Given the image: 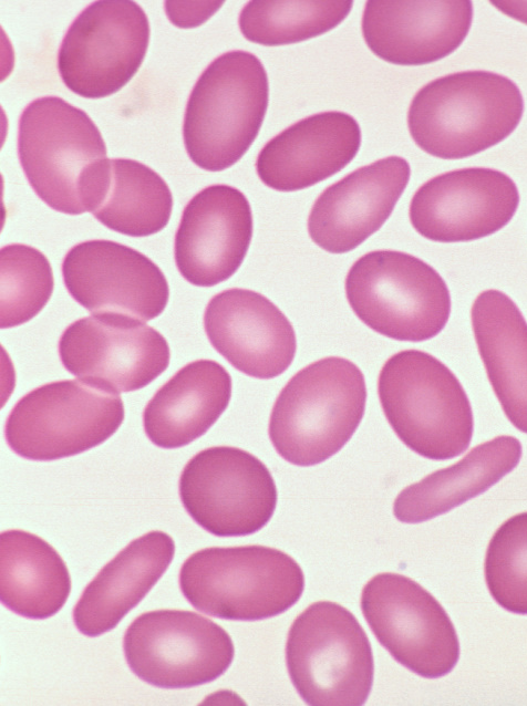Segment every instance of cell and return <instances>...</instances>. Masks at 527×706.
Masks as SVG:
<instances>
[{
	"label": "cell",
	"mask_w": 527,
	"mask_h": 706,
	"mask_svg": "<svg viewBox=\"0 0 527 706\" xmlns=\"http://www.w3.org/2000/svg\"><path fill=\"white\" fill-rule=\"evenodd\" d=\"M361 129L351 115L329 111L304 117L272 137L256 160L260 180L279 191H294L343 169L356 155Z\"/></svg>",
	"instance_id": "21"
},
{
	"label": "cell",
	"mask_w": 527,
	"mask_h": 706,
	"mask_svg": "<svg viewBox=\"0 0 527 706\" xmlns=\"http://www.w3.org/2000/svg\"><path fill=\"white\" fill-rule=\"evenodd\" d=\"M363 615L400 664L426 678L450 673L459 657L454 625L438 601L412 579L379 573L363 588Z\"/></svg>",
	"instance_id": "13"
},
{
	"label": "cell",
	"mask_w": 527,
	"mask_h": 706,
	"mask_svg": "<svg viewBox=\"0 0 527 706\" xmlns=\"http://www.w3.org/2000/svg\"><path fill=\"white\" fill-rule=\"evenodd\" d=\"M473 19L469 0L366 1L362 34L380 59L399 65H422L454 52Z\"/></svg>",
	"instance_id": "20"
},
{
	"label": "cell",
	"mask_w": 527,
	"mask_h": 706,
	"mask_svg": "<svg viewBox=\"0 0 527 706\" xmlns=\"http://www.w3.org/2000/svg\"><path fill=\"white\" fill-rule=\"evenodd\" d=\"M149 41L144 10L131 0L90 3L70 24L58 52L66 87L86 98L110 96L138 71Z\"/></svg>",
	"instance_id": "12"
},
{
	"label": "cell",
	"mask_w": 527,
	"mask_h": 706,
	"mask_svg": "<svg viewBox=\"0 0 527 706\" xmlns=\"http://www.w3.org/2000/svg\"><path fill=\"white\" fill-rule=\"evenodd\" d=\"M174 553V540L163 531L130 542L82 592L73 610L78 630L94 637L114 629L161 579Z\"/></svg>",
	"instance_id": "22"
},
{
	"label": "cell",
	"mask_w": 527,
	"mask_h": 706,
	"mask_svg": "<svg viewBox=\"0 0 527 706\" xmlns=\"http://www.w3.org/2000/svg\"><path fill=\"white\" fill-rule=\"evenodd\" d=\"M204 328L219 354L256 378L280 375L296 354L292 324L277 305L252 290L234 288L214 295L205 309Z\"/></svg>",
	"instance_id": "19"
},
{
	"label": "cell",
	"mask_w": 527,
	"mask_h": 706,
	"mask_svg": "<svg viewBox=\"0 0 527 706\" xmlns=\"http://www.w3.org/2000/svg\"><path fill=\"white\" fill-rule=\"evenodd\" d=\"M517 186L506 174L468 167L437 175L424 183L410 204V221L423 237L459 242L489 236L515 215Z\"/></svg>",
	"instance_id": "16"
},
{
	"label": "cell",
	"mask_w": 527,
	"mask_h": 706,
	"mask_svg": "<svg viewBox=\"0 0 527 706\" xmlns=\"http://www.w3.org/2000/svg\"><path fill=\"white\" fill-rule=\"evenodd\" d=\"M410 174L406 159L389 156L327 187L308 217L312 241L331 253L349 252L360 246L390 217Z\"/></svg>",
	"instance_id": "18"
},
{
	"label": "cell",
	"mask_w": 527,
	"mask_h": 706,
	"mask_svg": "<svg viewBox=\"0 0 527 706\" xmlns=\"http://www.w3.org/2000/svg\"><path fill=\"white\" fill-rule=\"evenodd\" d=\"M472 326L490 385L510 423L527 433V322L499 290L473 302Z\"/></svg>",
	"instance_id": "24"
},
{
	"label": "cell",
	"mask_w": 527,
	"mask_h": 706,
	"mask_svg": "<svg viewBox=\"0 0 527 706\" xmlns=\"http://www.w3.org/2000/svg\"><path fill=\"white\" fill-rule=\"evenodd\" d=\"M59 355L80 381L115 394L145 387L170 360L158 331L116 314H92L71 323L60 338Z\"/></svg>",
	"instance_id": "14"
},
{
	"label": "cell",
	"mask_w": 527,
	"mask_h": 706,
	"mask_svg": "<svg viewBox=\"0 0 527 706\" xmlns=\"http://www.w3.org/2000/svg\"><path fill=\"white\" fill-rule=\"evenodd\" d=\"M71 297L92 314L149 321L165 309L169 288L162 270L140 251L111 240L72 247L62 262Z\"/></svg>",
	"instance_id": "15"
},
{
	"label": "cell",
	"mask_w": 527,
	"mask_h": 706,
	"mask_svg": "<svg viewBox=\"0 0 527 706\" xmlns=\"http://www.w3.org/2000/svg\"><path fill=\"white\" fill-rule=\"evenodd\" d=\"M524 100L508 77L488 71H463L437 77L414 95L407 127L427 154L458 159L505 139L518 125Z\"/></svg>",
	"instance_id": "2"
},
{
	"label": "cell",
	"mask_w": 527,
	"mask_h": 706,
	"mask_svg": "<svg viewBox=\"0 0 527 706\" xmlns=\"http://www.w3.org/2000/svg\"><path fill=\"white\" fill-rule=\"evenodd\" d=\"M345 294L365 325L399 341L434 338L451 313L450 291L438 272L401 251L375 250L360 257L347 274Z\"/></svg>",
	"instance_id": "8"
},
{
	"label": "cell",
	"mask_w": 527,
	"mask_h": 706,
	"mask_svg": "<svg viewBox=\"0 0 527 706\" xmlns=\"http://www.w3.org/2000/svg\"><path fill=\"white\" fill-rule=\"evenodd\" d=\"M173 196L166 181L148 166L127 158L108 159L91 214L107 228L146 237L166 227Z\"/></svg>",
	"instance_id": "27"
},
{
	"label": "cell",
	"mask_w": 527,
	"mask_h": 706,
	"mask_svg": "<svg viewBox=\"0 0 527 706\" xmlns=\"http://www.w3.org/2000/svg\"><path fill=\"white\" fill-rule=\"evenodd\" d=\"M484 572L489 593L502 608L527 614V511L510 517L495 531Z\"/></svg>",
	"instance_id": "30"
},
{
	"label": "cell",
	"mask_w": 527,
	"mask_h": 706,
	"mask_svg": "<svg viewBox=\"0 0 527 706\" xmlns=\"http://www.w3.org/2000/svg\"><path fill=\"white\" fill-rule=\"evenodd\" d=\"M18 155L30 186L49 207L91 212L108 158L84 111L58 96L32 101L19 118Z\"/></svg>",
	"instance_id": "1"
},
{
	"label": "cell",
	"mask_w": 527,
	"mask_h": 706,
	"mask_svg": "<svg viewBox=\"0 0 527 706\" xmlns=\"http://www.w3.org/2000/svg\"><path fill=\"white\" fill-rule=\"evenodd\" d=\"M252 237L248 199L229 185H211L185 206L175 233L174 258L194 285L213 287L242 263Z\"/></svg>",
	"instance_id": "17"
},
{
	"label": "cell",
	"mask_w": 527,
	"mask_h": 706,
	"mask_svg": "<svg viewBox=\"0 0 527 706\" xmlns=\"http://www.w3.org/2000/svg\"><path fill=\"white\" fill-rule=\"evenodd\" d=\"M520 457V442L513 436H497L479 444L454 465L404 488L394 500L393 513L405 523L445 513L498 482Z\"/></svg>",
	"instance_id": "25"
},
{
	"label": "cell",
	"mask_w": 527,
	"mask_h": 706,
	"mask_svg": "<svg viewBox=\"0 0 527 706\" xmlns=\"http://www.w3.org/2000/svg\"><path fill=\"white\" fill-rule=\"evenodd\" d=\"M124 419L122 398L78 380L39 386L21 397L4 426L9 447L31 460H55L110 438Z\"/></svg>",
	"instance_id": "9"
},
{
	"label": "cell",
	"mask_w": 527,
	"mask_h": 706,
	"mask_svg": "<svg viewBox=\"0 0 527 706\" xmlns=\"http://www.w3.org/2000/svg\"><path fill=\"white\" fill-rule=\"evenodd\" d=\"M231 377L213 360H196L172 376L143 412L144 430L162 448H178L204 435L227 408Z\"/></svg>",
	"instance_id": "23"
},
{
	"label": "cell",
	"mask_w": 527,
	"mask_h": 706,
	"mask_svg": "<svg viewBox=\"0 0 527 706\" xmlns=\"http://www.w3.org/2000/svg\"><path fill=\"white\" fill-rule=\"evenodd\" d=\"M268 97L266 70L252 53L235 50L211 61L184 114L183 139L193 163L209 172L236 164L259 133Z\"/></svg>",
	"instance_id": "5"
},
{
	"label": "cell",
	"mask_w": 527,
	"mask_h": 706,
	"mask_svg": "<svg viewBox=\"0 0 527 706\" xmlns=\"http://www.w3.org/2000/svg\"><path fill=\"white\" fill-rule=\"evenodd\" d=\"M365 401L361 370L343 357H323L283 386L270 414L269 438L287 461L317 465L350 440L362 421Z\"/></svg>",
	"instance_id": "3"
},
{
	"label": "cell",
	"mask_w": 527,
	"mask_h": 706,
	"mask_svg": "<svg viewBox=\"0 0 527 706\" xmlns=\"http://www.w3.org/2000/svg\"><path fill=\"white\" fill-rule=\"evenodd\" d=\"M71 579L63 559L42 538L23 531L0 534V600L34 620L54 615L66 602Z\"/></svg>",
	"instance_id": "26"
},
{
	"label": "cell",
	"mask_w": 527,
	"mask_h": 706,
	"mask_svg": "<svg viewBox=\"0 0 527 706\" xmlns=\"http://www.w3.org/2000/svg\"><path fill=\"white\" fill-rule=\"evenodd\" d=\"M352 1H249L238 23L242 35L254 43L273 46L321 35L340 24Z\"/></svg>",
	"instance_id": "28"
},
{
	"label": "cell",
	"mask_w": 527,
	"mask_h": 706,
	"mask_svg": "<svg viewBox=\"0 0 527 706\" xmlns=\"http://www.w3.org/2000/svg\"><path fill=\"white\" fill-rule=\"evenodd\" d=\"M54 287L51 264L38 249L12 243L0 250V326L8 329L34 318Z\"/></svg>",
	"instance_id": "29"
},
{
	"label": "cell",
	"mask_w": 527,
	"mask_h": 706,
	"mask_svg": "<svg viewBox=\"0 0 527 706\" xmlns=\"http://www.w3.org/2000/svg\"><path fill=\"white\" fill-rule=\"evenodd\" d=\"M286 663L308 705L360 706L372 688L374 664L366 633L349 610L334 602H314L294 619Z\"/></svg>",
	"instance_id": "7"
},
{
	"label": "cell",
	"mask_w": 527,
	"mask_h": 706,
	"mask_svg": "<svg viewBox=\"0 0 527 706\" xmlns=\"http://www.w3.org/2000/svg\"><path fill=\"white\" fill-rule=\"evenodd\" d=\"M378 393L391 427L413 451L444 460L468 448L471 403L454 373L433 355L418 350L392 355L381 368Z\"/></svg>",
	"instance_id": "4"
},
{
	"label": "cell",
	"mask_w": 527,
	"mask_h": 706,
	"mask_svg": "<svg viewBox=\"0 0 527 706\" xmlns=\"http://www.w3.org/2000/svg\"><path fill=\"white\" fill-rule=\"evenodd\" d=\"M178 490L193 520L218 537L257 532L277 505V488L266 465L232 446L208 447L193 456L180 474Z\"/></svg>",
	"instance_id": "10"
},
{
	"label": "cell",
	"mask_w": 527,
	"mask_h": 706,
	"mask_svg": "<svg viewBox=\"0 0 527 706\" xmlns=\"http://www.w3.org/2000/svg\"><path fill=\"white\" fill-rule=\"evenodd\" d=\"M179 588L198 611L211 616L256 621L291 608L304 589L300 565L265 546L213 547L190 554Z\"/></svg>",
	"instance_id": "6"
},
{
	"label": "cell",
	"mask_w": 527,
	"mask_h": 706,
	"mask_svg": "<svg viewBox=\"0 0 527 706\" xmlns=\"http://www.w3.org/2000/svg\"><path fill=\"white\" fill-rule=\"evenodd\" d=\"M123 651L132 672L161 688L215 681L235 655L232 641L220 625L183 610H156L137 616L124 633Z\"/></svg>",
	"instance_id": "11"
},
{
	"label": "cell",
	"mask_w": 527,
	"mask_h": 706,
	"mask_svg": "<svg viewBox=\"0 0 527 706\" xmlns=\"http://www.w3.org/2000/svg\"><path fill=\"white\" fill-rule=\"evenodd\" d=\"M490 3L512 18L527 23V2L492 1Z\"/></svg>",
	"instance_id": "31"
}]
</instances>
